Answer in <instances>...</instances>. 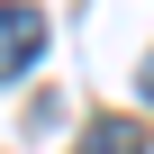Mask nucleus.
<instances>
[{
    "instance_id": "2",
    "label": "nucleus",
    "mask_w": 154,
    "mask_h": 154,
    "mask_svg": "<svg viewBox=\"0 0 154 154\" xmlns=\"http://www.w3.org/2000/svg\"><path fill=\"white\" fill-rule=\"evenodd\" d=\"M82 154H145V127H136V118H91Z\"/></svg>"
},
{
    "instance_id": "3",
    "label": "nucleus",
    "mask_w": 154,
    "mask_h": 154,
    "mask_svg": "<svg viewBox=\"0 0 154 154\" xmlns=\"http://www.w3.org/2000/svg\"><path fill=\"white\" fill-rule=\"evenodd\" d=\"M136 82H145V100H154V54H145V72H136Z\"/></svg>"
},
{
    "instance_id": "1",
    "label": "nucleus",
    "mask_w": 154,
    "mask_h": 154,
    "mask_svg": "<svg viewBox=\"0 0 154 154\" xmlns=\"http://www.w3.org/2000/svg\"><path fill=\"white\" fill-rule=\"evenodd\" d=\"M36 54H45V18L27 0H0V82H18Z\"/></svg>"
}]
</instances>
